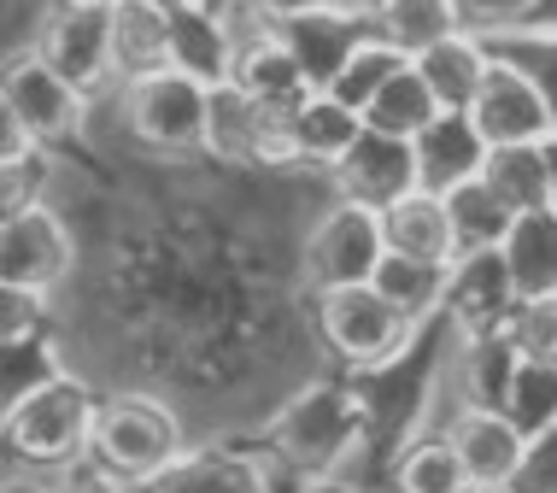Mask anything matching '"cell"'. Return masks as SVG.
I'll return each mask as SVG.
<instances>
[{
  "mask_svg": "<svg viewBox=\"0 0 557 493\" xmlns=\"http://www.w3.org/2000/svg\"><path fill=\"white\" fill-rule=\"evenodd\" d=\"M0 95L12 100V112L24 118L41 147L77 141L88 124V95L41 48H18L12 59H0Z\"/></svg>",
  "mask_w": 557,
  "mask_h": 493,
  "instance_id": "obj_7",
  "label": "cell"
},
{
  "mask_svg": "<svg viewBox=\"0 0 557 493\" xmlns=\"http://www.w3.org/2000/svg\"><path fill=\"white\" fill-rule=\"evenodd\" d=\"M382 235H387V252H405V259H434V264L458 259V235H451L446 194L429 188V183H417L411 194H399V200L387 206Z\"/></svg>",
  "mask_w": 557,
  "mask_h": 493,
  "instance_id": "obj_19",
  "label": "cell"
},
{
  "mask_svg": "<svg viewBox=\"0 0 557 493\" xmlns=\"http://www.w3.org/2000/svg\"><path fill=\"white\" fill-rule=\"evenodd\" d=\"M510 488L517 493H557V429L529 441V458H522V470Z\"/></svg>",
  "mask_w": 557,
  "mask_h": 493,
  "instance_id": "obj_36",
  "label": "cell"
},
{
  "mask_svg": "<svg viewBox=\"0 0 557 493\" xmlns=\"http://www.w3.org/2000/svg\"><path fill=\"white\" fill-rule=\"evenodd\" d=\"M499 259H505V276H510V288H517V300L557 294V200L510 218Z\"/></svg>",
  "mask_w": 557,
  "mask_h": 493,
  "instance_id": "obj_20",
  "label": "cell"
},
{
  "mask_svg": "<svg viewBox=\"0 0 557 493\" xmlns=\"http://www.w3.org/2000/svg\"><path fill=\"white\" fill-rule=\"evenodd\" d=\"M510 311H517V288H510L499 252H470V259H451L446 318H451V329H458V341L505 335Z\"/></svg>",
  "mask_w": 557,
  "mask_h": 493,
  "instance_id": "obj_13",
  "label": "cell"
},
{
  "mask_svg": "<svg viewBox=\"0 0 557 493\" xmlns=\"http://www.w3.org/2000/svg\"><path fill=\"white\" fill-rule=\"evenodd\" d=\"M463 482H470V470H463L451 435L405 446V458L394 465V493H463Z\"/></svg>",
  "mask_w": 557,
  "mask_h": 493,
  "instance_id": "obj_29",
  "label": "cell"
},
{
  "mask_svg": "<svg viewBox=\"0 0 557 493\" xmlns=\"http://www.w3.org/2000/svg\"><path fill=\"white\" fill-rule=\"evenodd\" d=\"M235 24H240V48H235V77L230 83L240 95H252L259 107H282V112L299 107V100L318 88V77L306 71V59H299V48L288 41V29L252 24V19H240V12H235Z\"/></svg>",
  "mask_w": 557,
  "mask_h": 493,
  "instance_id": "obj_12",
  "label": "cell"
},
{
  "mask_svg": "<svg viewBox=\"0 0 557 493\" xmlns=\"http://www.w3.org/2000/svg\"><path fill=\"white\" fill-rule=\"evenodd\" d=\"M252 24H299V19H323V12H364V0H223Z\"/></svg>",
  "mask_w": 557,
  "mask_h": 493,
  "instance_id": "obj_35",
  "label": "cell"
},
{
  "mask_svg": "<svg viewBox=\"0 0 557 493\" xmlns=\"http://www.w3.org/2000/svg\"><path fill=\"white\" fill-rule=\"evenodd\" d=\"M358 130H364V112L346 107L329 88H311L288 112V153L294 164H311V171H335L341 153L358 141Z\"/></svg>",
  "mask_w": 557,
  "mask_h": 493,
  "instance_id": "obj_18",
  "label": "cell"
},
{
  "mask_svg": "<svg viewBox=\"0 0 557 493\" xmlns=\"http://www.w3.org/2000/svg\"><path fill=\"white\" fill-rule=\"evenodd\" d=\"M117 107H124V130L147 153L164 159H188L206 153V118H212V88L188 71L164 65L147 77L117 83Z\"/></svg>",
  "mask_w": 557,
  "mask_h": 493,
  "instance_id": "obj_4",
  "label": "cell"
},
{
  "mask_svg": "<svg viewBox=\"0 0 557 493\" xmlns=\"http://www.w3.org/2000/svg\"><path fill=\"white\" fill-rule=\"evenodd\" d=\"M481 159H487V141L470 124V112H441L434 124L417 136V164H423V183L429 188H451L463 176H481Z\"/></svg>",
  "mask_w": 557,
  "mask_h": 493,
  "instance_id": "obj_23",
  "label": "cell"
},
{
  "mask_svg": "<svg viewBox=\"0 0 557 493\" xmlns=\"http://www.w3.org/2000/svg\"><path fill=\"white\" fill-rule=\"evenodd\" d=\"M329 183H335L341 200H358V206H375V212H387V206L399 200V194H411L423 183V164H417V141L405 136H387V130H358V141L341 153V164L329 171Z\"/></svg>",
  "mask_w": 557,
  "mask_h": 493,
  "instance_id": "obj_10",
  "label": "cell"
},
{
  "mask_svg": "<svg viewBox=\"0 0 557 493\" xmlns=\"http://www.w3.org/2000/svg\"><path fill=\"white\" fill-rule=\"evenodd\" d=\"M510 347L534 365H557V294H534V300H517L510 311Z\"/></svg>",
  "mask_w": 557,
  "mask_h": 493,
  "instance_id": "obj_31",
  "label": "cell"
},
{
  "mask_svg": "<svg viewBox=\"0 0 557 493\" xmlns=\"http://www.w3.org/2000/svg\"><path fill=\"white\" fill-rule=\"evenodd\" d=\"M318 335L323 347L352 370H387L399 353H411L417 323L387 300L375 282H352V288L318 294Z\"/></svg>",
  "mask_w": 557,
  "mask_h": 493,
  "instance_id": "obj_5",
  "label": "cell"
},
{
  "mask_svg": "<svg viewBox=\"0 0 557 493\" xmlns=\"http://www.w3.org/2000/svg\"><path fill=\"white\" fill-rule=\"evenodd\" d=\"M481 183H487L510 212H534V206L557 200V164H552V141H510V147H487L481 159Z\"/></svg>",
  "mask_w": 557,
  "mask_h": 493,
  "instance_id": "obj_21",
  "label": "cell"
},
{
  "mask_svg": "<svg viewBox=\"0 0 557 493\" xmlns=\"http://www.w3.org/2000/svg\"><path fill=\"white\" fill-rule=\"evenodd\" d=\"M141 493H270V458L235 453V446H200L153 476Z\"/></svg>",
  "mask_w": 557,
  "mask_h": 493,
  "instance_id": "obj_17",
  "label": "cell"
},
{
  "mask_svg": "<svg viewBox=\"0 0 557 493\" xmlns=\"http://www.w3.org/2000/svg\"><path fill=\"white\" fill-rule=\"evenodd\" d=\"M59 370H65V358H59V347H53L48 335L0 347V417L18 406L24 394H36V387L48 382V377H59Z\"/></svg>",
  "mask_w": 557,
  "mask_h": 493,
  "instance_id": "obj_30",
  "label": "cell"
},
{
  "mask_svg": "<svg viewBox=\"0 0 557 493\" xmlns=\"http://www.w3.org/2000/svg\"><path fill=\"white\" fill-rule=\"evenodd\" d=\"M71 264H77V242H71L65 218L48 200L0 223V282L53 294L71 276Z\"/></svg>",
  "mask_w": 557,
  "mask_h": 493,
  "instance_id": "obj_11",
  "label": "cell"
},
{
  "mask_svg": "<svg viewBox=\"0 0 557 493\" xmlns=\"http://www.w3.org/2000/svg\"><path fill=\"white\" fill-rule=\"evenodd\" d=\"M107 7H112V0H107Z\"/></svg>",
  "mask_w": 557,
  "mask_h": 493,
  "instance_id": "obj_43",
  "label": "cell"
},
{
  "mask_svg": "<svg viewBox=\"0 0 557 493\" xmlns=\"http://www.w3.org/2000/svg\"><path fill=\"white\" fill-rule=\"evenodd\" d=\"M112 59L117 83L171 65V7L164 0H112Z\"/></svg>",
  "mask_w": 557,
  "mask_h": 493,
  "instance_id": "obj_22",
  "label": "cell"
},
{
  "mask_svg": "<svg viewBox=\"0 0 557 493\" xmlns=\"http://www.w3.org/2000/svg\"><path fill=\"white\" fill-rule=\"evenodd\" d=\"M299 493H358V488H352V482H341V476H311V482L299 488Z\"/></svg>",
  "mask_w": 557,
  "mask_h": 493,
  "instance_id": "obj_39",
  "label": "cell"
},
{
  "mask_svg": "<svg viewBox=\"0 0 557 493\" xmlns=\"http://www.w3.org/2000/svg\"><path fill=\"white\" fill-rule=\"evenodd\" d=\"M375 288L394 300L405 318L423 329L434 311H446V294H451V264H434V259H405V252H382L375 264Z\"/></svg>",
  "mask_w": 557,
  "mask_h": 493,
  "instance_id": "obj_24",
  "label": "cell"
},
{
  "mask_svg": "<svg viewBox=\"0 0 557 493\" xmlns=\"http://www.w3.org/2000/svg\"><path fill=\"white\" fill-rule=\"evenodd\" d=\"M399 65H411V48H405V41H394V36H382V29H364V36L352 41V53L341 59L335 77H329L323 88H329V95H341L346 107L364 112L370 100H375V88L394 77Z\"/></svg>",
  "mask_w": 557,
  "mask_h": 493,
  "instance_id": "obj_26",
  "label": "cell"
},
{
  "mask_svg": "<svg viewBox=\"0 0 557 493\" xmlns=\"http://www.w3.org/2000/svg\"><path fill=\"white\" fill-rule=\"evenodd\" d=\"M36 335H48V294L18 288V282H0V347L36 341Z\"/></svg>",
  "mask_w": 557,
  "mask_h": 493,
  "instance_id": "obj_34",
  "label": "cell"
},
{
  "mask_svg": "<svg viewBox=\"0 0 557 493\" xmlns=\"http://www.w3.org/2000/svg\"><path fill=\"white\" fill-rule=\"evenodd\" d=\"M441 7L458 29H475V36L499 41V36H510V29H522L534 19L540 0H441Z\"/></svg>",
  "mask_w": 557,
  "mask_h": 493,
  "instance_id": "obj_33",
  "label": "cell"
},
{
  "mask_svg": "<svg viewBox=\"0 0 557 493\" xmlns=\"http://www.w3.org/2000/svg\"><path fill=\"white\" fill-rule=\"evenodd\" d=\"M235 48H240V24L223 7H176L171 12V65L200 77L206 88L235 77Z\"/></svg>",
  "mask_w": 557,
  "mask_h": 493,
  "instance_id": "obj_15",
  "label": "cell"
},
{
  "mask_svg": "<svg viewBox=\"0 0 557 493\" xmlns=\"http://www.w3.org/2000/svg\"><path fill=\"white\" fill-rule=\"evenodd\" d=\"M164 7L176 12V7H218V0H164Z\"/></svg>",
  "mask_w": 557,
  "mask_h": 493,
  "instance_id": "obj_42",
  "label": "cell"
},
{
  "mask_svg": "<svg viewBox=\"0 0 557 493\" xmlns=\"http://www.w3.org/2000/svg\"><path fill=\"white\" fill-rule=\"evenodd\" d=\"M493 406H499L529 441L557 429V365H534V358L510 353V370H505Z\"/></svg>",
  "mask_w": 557,
  "mask_h": 493,
  "instance_id": "obj_27",
  "label": "cell"
},
{
  "mask_svg": "<svg viewBox=\"0 0 557 493\" xmlns=\"http://www.w3.org/2000/svg\"><path fill=\"white\" fill-rule=\"evenodd\" d=\"M470 124L481 130L487 147H510V141H552L557 136V107L540 88V77L522 59H510L493 48V65L481 77L475 100H470Z\"/></svg>",
  "mask_w": 557,
  "mask_h": 493,
  "instance_id": "obj_8",
  "label": "cell"
},
{
  "mask_svg": "<svg viewBox=\"0 0 557 493\" xmlns=\"http://www.w3.org/2000/svg\"><path fill=\"white\" fill-rule=\"evenodd\" d=\"M48 176H53V159L48 147H29L24 159H0V223L29 212V206H41V194H48Z\"/></svg>",
  "mask_w": 557,
  "mask_h": 493,
  "instance_id": "obj_32",
  "label": "cell"
},
{
  "mask_svg": "<svg viewBox=\"0 0 557 493\" xmlns=\"http://www.w3.org/2000/svg\"><path fill=\"white\" fill-rule=\"evenodd\" d=\"M387 252V235H382V212L375 206H358V200H341L311 223L306 247H299V271H306V288L311 294H329V288H352V282H370L375 264Z\"/></svg>",
  "mask_w": 557,
  "mask_h": 493,
  "instance_id": "obj_6",
  "label": "cell"
},
{
  "mask_svg": "<svg viewBox=\"0 0 557 493\" xmlns=\"http://www.w3.org/2000/svg\"><path fill=\"white\" fill-rule=\"evenodd\" d=\"M36 48L83 88L88 100L107 95L117 83V59H112V7L107 0H59L41 24Z\"/></svg>",
  "mask_w": 557,
  "mask_h": 493,
  "instance_id": "obj_9",
  "label": "cell"
},
{
  "mask_svg": "<svg viewBox=\"0 0 557 493\" xmlns=\"http://www.w3.org/2000/svg\"><path fill=\"white\" fill-rule=\"evenodd\" d=\"M95 411H100L95 387L83 377H71V370H59V377H48L36 394H24L18 406L0 417V446H7L24 470L59 476V470H71L88 458Z\"/></svg>",
  "mask_w": 557,
  "mask_h": 493,
  "instance_id": "obj_2",
  "label": "cell"
},
{
  "mask_svg": "<svg viewBox=\"0 0 557 493\" xmlns=\"http://www.w3.org/2000/svg\"><path fill=\"white\" fill-rule=\"evenodd\" d=\"M446 212H451V235H458V259L499 252V242L510 235V218H517L481 176H463V183L446 188Z\"/></svg>",
  "mask_w": 557,
  "mask_h": 493,
  "instance_id": "obj_25",
  "label": "cell"
},
{
  "mask_svg": "<svg viewBox=\"0 0 557 493\" xmlns=\"http://www.w3.org/2000/svg\"><path fill=\"white\" fill-rule=\"evenodd\" d=\"M446 435L458 446L470 482H517L522 458H529V435H522L499 406H487V399H463V406L451 411Z\"/></svg>",
  "mask_w": 557,
  "mask_h": 493,
  "instance_id": "obj_14",
  "label": "cell"
},
{
  "mask_svg": "<svg viewBox=\"0 0 557 493\" xmlns=\"http://www.w3.org/2000/svg\"><path fill=\"white\" fill-rule=\"evenodd\" d=\"M88 458L124 488L141 493L153 476H164L183 458V423L176 411L153 394H107L95 411V435H88Z\"/></svg>",
  "mask_w": 557,
  "mask_h": 493,
  "instance_id": "obj_3",
  "label": "cell"
},
{
  "mask_svg": "<svg viewBox=\"0 0 557 493\" xmlns=\"http://www.w3.org/2000/svg\"><path fill=\"white\" fill-rule=\"evenodd\" d=\"M29 147H41V141L29 136V124H24L18 112H12V100L0 95V159H24Z\"/></svg>",
  "mask_w": 557,
  "mask_h": 493,
  "instance_id": "obj_38",
  "label": "cell"
},
{
  "mask_svg": "<svg viewBox=\"0 0 557 493\" xmlns=\"http://www.w3.org/2000/svg\"><path fill=\"white\" fill-rule=\"evenodd\" d=\"M463 493H517L510 482H463Z\"/></svg>",
  "mask_w": 557,
  "mask_h": 493,
  "instance_id": "obj_41",
  "label": "cell"
},
{
  "mask_svg": "<svg viewBox=\"0 0 557 493\" xmlns=\"http://www.w3.org/2000/svg\"><path fill=\"white\" fill-rule=\"evenodd\" d=\"M411 65L423 71V83L434 88V100H441V112H470L481 77H487L493 65V41L475 36V29H441V36H429L423 48L411 53Z\"/></svg>",
  "mask_w": 557,
  "mask_h": 493,
  "instance_id": "obj_16",
  "label": "cell"
},
{
  "mask_svg": "<svg viewBox=\"0 0 557 493\" xmlns=\"http://www.w3.org/2000/svg\"><path fill=\"white\" fill-rule=\"evenodd\" d=\"M434 118H441V100H434V88L423 83V71H417V65H399L394 77L375 88L370 107H364L370 130H387V136H405V141H417Z\"/></svg>",
  "mask_w": 557,
  "mask_h": 493,
  "instance_id": "obj_28",
  "label": "cell"
},
{
  "mask_svg": "<svg viewBox=\"0 0 557 493\" xmlns=\"http://www.w3.org/2000/svg\"><path fill=\"white\" fill-rule=\"evenodd\" d=\"M53 493H135V488H124L117 476H107L95 458H83V465H71V470L53 476Z\"/></svg>",
  "mask_w": 557,
  "mask_h": 493,
  "instance_id": "obj_37",
  "label": "cell"
},
{
  "mask_svg": "<svg viewBox=\"0 0 557 493\" xmlns=\"http://www.w3.org/2000/svg\"><path fill=\"white\" fill-rule=\"evenodd\" d=\"M0 493H53V482H29V476H12V482H0Z\"/></svg>",
  "mask_w": 557,
  "mask_h": 493,
  "instance_id": "obj_40",
  "label": "cell"
},
{
  "mask_svg": "<svg viewBox=\"0 0 557 493\" xmlns=\"http://www.w3.org/2000/svg\"><path fill=\"white\" fill-rule=\"evenodd\" d=\"M375 423L370 399L346 382H311L270 417V458H282L294 476H341V465L364 446Z\"/></svg>",
  "mask_w": 557,
  "mask_h": 493,
  "instance_id": "obj_1",
  "label": "cell"
}]
</instances>
